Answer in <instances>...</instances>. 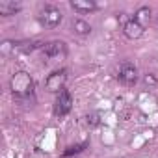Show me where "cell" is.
<instances>
[{
	"label": "cell",
	"instance_id": "8",
	"mask_svg": "<svg viewBox=\"0 0 158 158\" xmlns=\"http://www.w3.org/2000/svg\"><path fill=\"white\" fill-rule=\"evenodd\" d=\"M71 8L78 13H91L97 10V4L93 0H73L71 2Z\"/></svg>",
	"mask_w": 158,
	"mask_h": 158
},
{
	"label": "cell",
	"instance_id": "10",
	"mask_svg": "<svg viewBox=\"0 0 158 158\" xmlns=\"http://www.w3.org/2000/svg\"><path fill=\"white\" fill-rule=\"evenodd\" d=\"M73 32L78 35H89L91 34V24L86 23L84 19H74L73 21Z\"/></svg>",
	"mask_w": 158,
	"mask_h": 158
},
{
	"label": "cell",
	"instance_id": "4",
	"mask_svg": "<svg viewBox=\"0 0 158 158\" xmlns=\"http://www.w3.org/2000/svg\"><path fill=\"white\" fill-rule=\"evenodd\" d=\"M73 108V97L67 89H63L61 93H58L56 102H54V115L56 117H65Z\"/></svg>",
	"mask_w": 158,
	"mask_h": 158
},
{
	"label": "cell",
	"instance_id": "5",
	"mask_svg": "<svg viewBox=\"0 0 158 158\" xmlns=\"http://www.w3.org/2000/svg\"><path fill=\"white\" fill-rule=\"evenodd\" d=\"M117 78H119V82L125 84V86H134V84L138 82V69H136L132 63L125 61V63L119 67Z\"/></svg>",
	"mask_w": 158,
	"mask_h": 158
},
{
	"label": "cell",
	"instance_id": "12",
	"mask_svg": "<svg viewBox=\"0 0 158 158\" xmlns=\"http://www.w3.org/2000/svg\"><path fill=\"white\" fill-rule=\"evenodd\" d=\"M88 143H80V145H74V147H69L65 152H63V158H67V156H73V154H78V152H80L84 147H86Z\"/></svg>",
	"mask_w": 158,
	"mask_h": 158
},
{
	"label": "cell",
	"instance_id": "6",
	"mask_svg": "<svg viewBox=\"0 0 158 158\" xmlns=\"http://www.w3.org/2000/svg\"><path fill=\"white\" fill-rule=\"evenodd\" d=\"M43 54L50 60H58V58H63L67 54V45L63 41H48L43 45Z\"/></svg>",
	"mask_w": 158,
	"mask_h": 158
},
{
	"label": "cell",
	"instance_id": "11",
	"mask_svg": "<svg viewBox=\"0 0 158 158\" xmlns=\"http://www.w3.org/2000/svg\"><path fill=\"white\" fill-rule=\"evenodd\" d=\"M134 19H136V21H138L139 24H143V21H149V19H151V8H147V6L139 8V10L136 11Z\"/></svg>",
	"mask_w": 158,
	"mask_h": 158
},
{
	"label": "cell",
	"instance_id": "2",
	"mask_svg": "<svg viewBox=\"0 0 158 158\" xmlns=\"http://www.w3.org/2000/svg\"><path fill=\"white\" fill-rule=\"evenodd\" d=\"M65 82H67V71L65 69H60V71H54L47 76L45 80V89L48 93H61L65 89Z\"/></svg>",
	"mask_w": 158,
	"mask_h": 158
},
{
	"label": "cell",
	"instance_id": "1",
	"mask_svg": "<svg viewBox=\"0 0 158 158\" xmlns=\"http://www.w3.org/2000/svg\"><path fill=\"white\" fill-rule=\"evenodd\" d=\"M10 88H11V93L15 97L24 99V97H30L34 93V80L26 71H19V73H15L11 76Z\"/></svg>",
	"mask_w": 158,
	"mask_h": 158
},
{
	"label": "cell",
	"instance_id": "13",
	"mask_svg": "<svg viewBox=\"0 0 158 158\" xmlns=\"http://www.w3.org/2000/svg\"><path fill=\"white\" fill-rule=\"evenodd\" d=\"M99 115L97 114H91V115H88L86 119H88V125H91V127H95V125H99V119H97Z\"/></svg>",
	"mask_w": 158,
	"mask_h": 158
},
{
	"label": "cell",
	"instance_id": "7",
	"mask_svg": "<svg viewBox=\"0 0 158 158\" xmlns=\"http://www.w3.org/2000/svg\"><path fill=\"white\" fill-rule=\"evenodd\" d=\"M143 32H145L143 24H139L136 19H130V21H127V23L123 24V34H125V37H128V39H139V37L143 35Z\"/></svg>",
	"mask_w": 158,
	"mask_h": 158
},
{
	"label": "cell",
	"instance_id": "3",
	"mask_svg": "<svg viewBox=\"0 0 158 158\" xmlns=\"http://www.w3.org/2000/svg\"><path fill=\"white\" fill-rule=\"evenodd\" d=\"M61 19H63L61 11L58 8H54V6H45L43 11H41V15H39V23L45 28H56V26H60Z\"/></svg>",
	"mask_w": 158,
	"mask_h": 158
},
{
	"label": "cell",
	"instance_id": "9",
	"mask_svg": "<svg viewBox=\"0 0 158 158\" xmlns=\"http://www.w3.org/2000/svg\"><path fill=\"white\" fill-rule=\"evenodd\" d=\"M19 10H21V4H17V2H11V0H2L0 2V15L2 17L15 15Z\"/></svg>",
	"mask_w": 158,
	"mask_h": 158
}]
</instances>
